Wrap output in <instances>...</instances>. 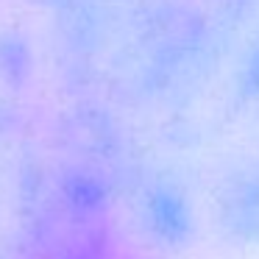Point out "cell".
Here are the masks:
<instances>
[{
	"mask_svg": "<svg viewBox=\"0 0 259 259\" xmlns=\"http://www.w3.org/2000/svg\"><path fill=\"white\" fill-rule=\"evenodd\" d=\"M45 173L25 128L0 117V259H34Z\"/></svg>",
	"mask_w": 259,
	"mask_h": 259,
	"instance_id": "1",
	"label": "cell"
},
{
	"mask_svg": "<svg viewBox=\"0 0 259 259\" xmlns=\"http://www.w3.org/2000/svg\"><path fill=\"white\" fill-rule=\"evenodd\" d=\"M220 59L234 103L248 114H259V0H237L218 17Z\"/></svg>",
	"mask_w": 259,
	"mask_h": 259,
	"instance_id": "2",
	"label": "cell"
},
{
	"mask_svg": "<svg viewBox=\"0 0 259 259\" xmlns=\"http://www.w3.org/2000/svg\"><path fill=\"white\" fill-rule=\"evenodd\" d=\"M131 201H134L137 223L156 245L179 248L190 240L195 212L190 195L176 181V176L162 170L140 173V179H134Z\"/></svg>",
	"mask_w": 259,
	"mask_h": 259,
	"instance_id": "3",
	"label": "cell"
},
{
	"mask_svg": "<svg viewBox=\"0 0 259 259\" xmlns=\"http://www.w3.org/2000/svg\"><path fill=\"white\" fill-rule=\"evenodd\" d=\"M218 223L226 237L259 240V156L229 170L218 190Z\"/></svg>",
	"mask_w": 259,
	"mask_h": 259,
	"instance_id": "4",
	"label": "cell"
},
{
	"mask_svg": "<svg viewBox=\"0 0 259 259\" xmlns=\"http://www.w3.org/2000/svg\"><path fill=\"white\" fill-rule=\"evenodd\" d=\"M0 117H6V114H0Z\"/></svg>",
	"mask_w": 259,
	"mask_h": 259,
	"instance_id": "5",
	"label": "cell"
}]
</instances>
